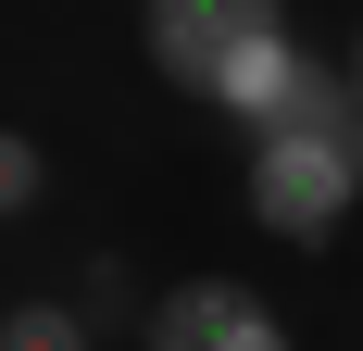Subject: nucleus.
<instances>
[{"mask_svg": "<svg viewBox=\"0 0 363 351\" xmlns=\"http://www.w3.org/2000/svg\"><path fill=\"white\" fill-rule=\"evenodd\" d=\"M238 201L276 251H338L363 213V151L313 139V126H263V139H238Z\"/></svg>", "mask_w": 363, "mask_h": 351, "instance_id": "nucleus-1", "label": "nucleus"}, {"mask_svg": "<svg viewBox=\"0 0 363 351\" xmlns=\"http://www.w3.org/2000/svg\"><path fill=\"white\" fill-rule=\"evenodd\" d=\"M263 38H301L289 0H138V50H150V75H163L176 101H201V113H213L225 63H238V50H263Z\"/></svg>", "mask_w": 363, "mask_h": 351, "instance_id": "nucleus-2", "label": "nucleus"}, {"mask_svg": "<svg viewBox=\"0 0 363 351\" xmlns=\"http://www.w3.org/2000/svg\"><path fill=\"white\" fill-rule=\"evenodd\" d=\"M251 301H263V288H238V276H176V288L138 301V351H225Z\"/></svg>", "mask_w": 363, "mask_h": 351, "instance_id": "nucleus-3", "label": "nucleus"}, {"mask_svg": "<svg viewBox=\"0 0 363 351\" xmlns=\"http://www.w3.org/2000/svg\"><path fill=\"white\" fill-rule=\"evenodd\" d=\"M0 351H88V301H63V288H26V301L0 314Z\"/></svg>", "mask_w": 363, "mask_h": 351, "instance_id": "nucleus-4", "label": "nucleus"}, {"mask_svg": "<svg viewBox=\"0 0 363 351\" xmlns=\"http://www.w3.org/2000/svg\"><path fill=\"white\" fill-rule=\"evenodd\" d=\"M38 201H50V151H38L26 126H0V213H13V226H26Z\"/></svg>", "mask_w": 363, "mask_h": 351, "instance_id": "nucleus-5", "label": "nucleus"}, {"mask_svg": "<svg viewBox=\"0 0 363 351\" xmlns=\"http://www.w3.org/2000/svg\"><path fill=\"white\" fill-rule=\"evenodd\" d=\"M75 301H88V326L125 314V264H113V251H88V288H75Z\"/></svg>", "mask_w": 363, "mask_h": 351, "instance_id": "nucleus-6", "label": "nucleus"}, {"mask_svg": "<svg viewBox=\"0 0 363 351\" xmlns=\"http://www.w3.org/2000/svg\"><path fill=\"white\" fill-rule=\"evenodd\" d=\"M351 88H363V26H351Z\"/></svg>", "mask_w": 363, "mask_h": 351, "instance_id": "nucleus-7", "label": "nucleus"}]
</instances>
